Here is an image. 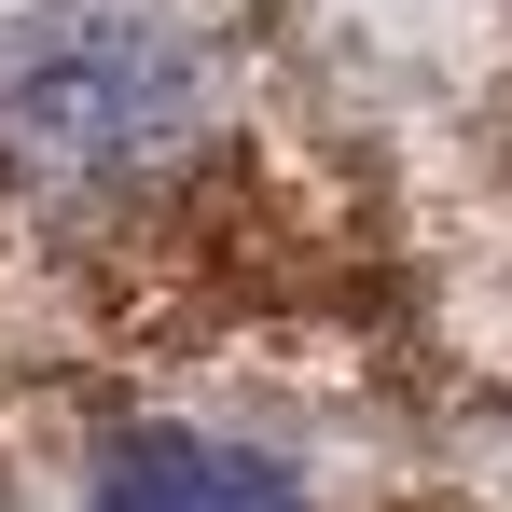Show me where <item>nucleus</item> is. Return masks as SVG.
<instances>
[{"mask_svg":"<svg viewBox=\"0 0 512 512\" xmlns=\"http://www.w3.org/2000/svg\"><path fill=\"white\" fill-rule=\"evenodd\" d=\"M194 42L139 0H56L0 56V139L56 180H139L194 139Z\"/></svg>","mask_w":512,"mask_h":512,"instance_id":"nucleus-1","label":"nucleus"},{"mask_svg":"<svg viewBox=\"0 0 512 512\" xmlns=\"http://www.w3.org/2000/svg\"><path fill=\"white\" fill-rule=\"evenodd\" d=\"M84 512H305V485L263 443H222V429H125L97 457Z\"/></svg>","mask_w":512,"mask_h":512,"instance_id":"nucleus-2","label":"nucleus"}]
</instances>
